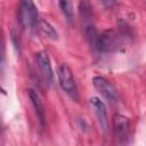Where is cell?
<instances>
[{
  "instance_id": "cell-1",
  "label": "cell",
  "mask_w": 146,
  "mask_h": 146,
  "mask_svg": "<svg viewBox=\"0 0 146 146\" xmlns=\"http://www.w3.org/2000/svg\"><path fill=\"white\" fill-rule=\"evenodd\" d=\"M57 75H58V82H59L62 90L66 95H68L73 100H78L79 91H78V87H76V83H75V80H74V76H73V73L70 66L65 63L60 64L58 66Z\"/></svg>"
},
{
  "instance_id": "cell-2",
  "label": "cell",
  "mask_w": 146,
  "mask_h": 146,
  "mask_svg": "<svg viewBox=\"0 0 146 146\" xmlns=\"http://www.w3.org/2000/svg\"><path fill=\"white\" fill-rule=\"evenodd\" d=\"M19 24L24 29H31L36 25L38 18V8L33 0H19L18 11H17Z\"/></svg>"
},
{
  "instance_id": "cell-3",
  "label": "cell",
  "mask_w": 146,
  "mask_h": 146,
  "mask_svg": "<svg viewBox=\"0 0 146 146\" xmlns=\"http://www.w3.org/2000/svg\"><path fill=\"white\" fill-rule=\"evenodd\" d=\"M94 48L100 52H113L119 48V35L113 30H105L98 33Z\"/></svg>"
},
{
  "instance_id": "cell-4",
  "label": "cell",
  "mask_w": 146,
  "mask_h": 146,
  "mask_svg": "<svg viewBox=\"0 0 146 146\" xmlns=\"http://www.w3.org/2000/svg\"><path fill=\"white\" fill-rule=\"evenodd\" d=\"M112 129H113L114 139L117 143L125 141L130 133L129 119L122 114H115L112 119Z\"/></svg>"
},
{
  "instance_id": "cell-5",
  "label": "cell",
  "mask_w": 146,
  "mask_h": 146,
  "mask_svg": "<svg viewBox=\"0 0 146 146\" xmlns=\"http://www.w3.org/2000/svg\"><path fill=\"white\" fill-rule=\"evenodd\" d=\"M92 84L96 88V90L108 102L115 103L119 99V95L114 86L104 76L97 75L92 78Z\"/></svg>"
},
{
  "instance_id": "cell-6",
  "label": "cell",
  "mask_w": 146,
  "mask_h": 146,
  "mask_svg": "<svg viewBox=\"0 0 146 146\" xmlns=\"http://www.w3.org/2000/svg\"><path fill=\"white\" fill-rule=\"evenodd\" d=\"M35 62H36L39 71L42 74L46 82L51 84L54 82V71H52L50 58H49L48 54L46 51H38L35 54Z\"/></svg>"
},
{
  "instance_id": "cell-7",
  "label": "cell",
  "mask_w": 146,
  "mask_h": 146,
  "mask_svg": "<svg viewBox=\"0 0 146 146\" xmlns=\"http://www.w3.org/2000/svg\"><path fill=\"white\" fill-rule=\"evenodd\" d=\"M89 103H90L91 107L94 108V112L96 114V117H97L100 129L104 132H106L107 128H108V120H107V111H106V106H105L104 102L100 100V98H98V97H91L89 99Z\"/></svg>"
},
{
  "instance_id": "cell-8",
  "label": "cell",
  "mask_w": 146,
  "mask_h": 146,
  "mask_svg": "<svg viewBox=\"0 0 146 146\" xmlns=\"http://www.w3.org/2000/svg\"><path fill=\"white\" fill-rule=\"evenodd\" d=\"M27 95L29 98L31 100V104L34 108V112L38 116V120L40 122L41 125H44V119H46V113H44V107H43V103L39 96V94L33 90V89H27Z\"/></svg>"
},
{
  "instance_id": "cell-9",
  "label": "cell",
  "mask_w": 146,
  "mask_h": 146,
  "mask_svg": "<svg viewBox=\"0 0 146 146\" xmlns=\"http://www.w3.org/2000/svg\"><path fill=\"white\" fill-rule=\"evenodd\" d=\"M36 30L39 31L40 34H42L44 38H48L52 41H56L58 40V33L57 31L55 30V27L46 19H42V18H39L38 23H36Z\"/></svg>"
},
{
  "instance_id": "cell-10",
  "label": "cell",
  "mask_w": 146,
  "mask_h": 146,
  "mask_svg": "<svg viewBox=\"0 0 146 146\" xmlns=\"http://www.w3.org/2000/svg\"><path fill=\"white\" fill-rule=\"evenodd\" d=\"M79 10L81 18L84 22H90L92 18V5L89 0H81L79 3Z\"/></svg>"
},
{
  "instance_id": "cell-11",
  "label": "cell",
  "mask_w": 146,
  "mask_h": 146,
  "mask_svg": "<svg viewBox=\"0 0 146 146\" xmlns=\"http://www.w3.org/2000/svg\"><path fill=\"white\" fill-rule=\"evenodd\" d=\"M58 6L60 8V11L67 19V22H71L74 16V9H73V2L72 0H58Z\"/></svg>"
},
{
  "instance_id": "cell-12",
  "label": "cell",
  "mask_w": 146,
  "mask_h": 146,
  "mask_svg": "<svg viewBox=\"0 0 146 146\" xmlns=\"http://www.w3.org/2000/svg\"><path fill=\"white\" fill-rule=\"evenodd\" d=\"M102 2L105 5V6H107V7H110V6H112V5H114V2H115V0H102Z\"/></svg>"
}]
</instances>
